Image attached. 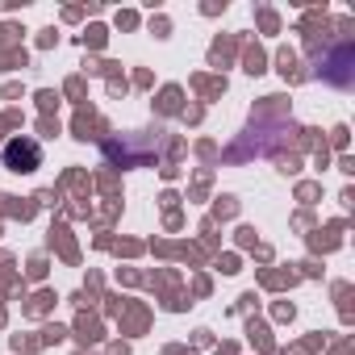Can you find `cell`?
Wrapping results in <instances>:
<instances>
[{"label": "cell", "instance_id": "cell-1", "mask_svg": "<svg viewBox=\"0 0 355 355\" xmlns=\"http://www.w3.org/2000/svg\"><path fill=\"white\" fill-rule=\"evenodd\" d=\"M42 163V146L34 142V138H13L9 146H5V167H13V171H34Z\"/></svg>", "mask_w": 355, "mask_h": 355}]
</instances>
